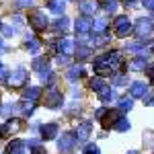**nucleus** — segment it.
Here are the masks:
<instances>
[{"instance_id":"1","label":"nucleus","mask_w":154,"mask_h":154,"mask_svg":"<svg viewBox=\"0 0 154 154\" xmlns=\"http://www.w3.org/2000/svg\"><path fill=\"white\" fill-rule=\"evenodd\" d=\"M121 64H123L121 54H119V51H109L105 56L95 58V72L99 74V78H101V76H113L115 70H117Z\"/></svg>"},{"instance_id":"2","label":"nucleus","mask_w":154,"mask_h":154,"mask_svg":"<svg viewBox=\"0 0 154 154\" xmlns=\"http://www.w3.org/2000/svg\"><path fill=\"white\" fill-rule=\"evenodd\" d=\"M27 80H29V72H27V68H23V66L14 68V70L6 76V84H8L11 88H21V86L27 84Z\"/></svg>"},{"instance_id":"3","label":"nucleus","mask_w":154,"mask_h":154,"mask_svg":"<svg viewBox=\"0 0 154 154\" xmlns=\"http://www.w3.org/2000/svg\"><path fill=\"white\" fill-rule=\"evenodd\" d=\"M29 27L35 31V33H41L49 27V19L43 11H33L29 14Z\"/></svg>"},{"instance_id":"4","label":"nucleus","mask_w":154,"mask_h":154,"mask_svg":"<svg viewBox=\"0 0 154 154\" xmlns=\"http://www.w3.org/2000/svg\"><path fill=\"white\" fill-rule=\"evenodd\" d=\"M113 27H115V35H117V37H128L130 33H134V23H131L125 14H119V17H115Z\"/></svg>"},{"instance_id":"5","label":"nucleus","mask_w":154,"mask_h":154,"mask_svg":"<svg viewBox=\"0 0 154 154\" xmlns=\"http://www.w3.org/2000/svg\"><path fill=\"white\" fill-rule=\"evenodd\" d=\"M62 105H64V97H62V93L51 84L48 91H45V107H48V109H60Z\"/></svg>"},{"instance_id":"6","label":"nucleus","mask_w":154,"mask_h":154,"mask_svg":"<svg viewBox=\"0 0 154 154\" xmlns=\"http://www.w3.org/2000/svg\"><path fill=\"white\" fill-rule=\"evenodd\" d=\"M154 31V23L150 19H138L136 21V27H134V35L140 37V39H146V37H150Z\"/></svg>"},{"instance_id":"7","label":"nucleus","mask_w":154,"mask_h":154,"mask_svg":"<svg viewBox=\"0 0 154 154\" xmlns=\"http://www.w3.org/2000/svg\"><path fill=\"white\" fill-rule=\"evenodd\" d=\"M78 144V140H76V136H74V131H66V134H62V138H60L58 142V150L62 154H68L74 150V146Z\"/></svg>"},{"instance_id":"8","label":"nucleus","mask_w":154,"mask_h":154,"mask_svg":"<svg viewBox=\"0 0 154 154\" xmlns=\"http://www.w3.org/2000/svg\"><path fill=\"white\" fill-rule=\"evenodd\" d=\"M78 8H80V12H82V17H95L97 12L101 11V2L99 0H80L78 2Z\"/></svg>"},{"instance_id":"9","label":"nucleus","mask_w":154,"mask_h":154,"mask_svg":"<svg viewBox=\"0 0 154 154\" xmlns=\"http://www.w3.org/2000/svg\"><path fill=\"white\" fill-rule=\"evenodd\" d=\"M148 93H150L148 91V82H144V80H136V82L130 84V97L131 99H144Z\"/></svg>"},{"instance_id":"10","label":"nucleus","mask_w":154,"mask_h":154,"mask_svg":"<svg viewBox=\"0 0 154 154\" xmlns=\"http://www.w3.org/2000/svg\"><path fill=\"white\" fill-rule=\"evenodd\" d=\"M56 48H58V51L62 56H68V58L72 54H76V45H74V41L70 37H62L60 41H56Z\"/></svg>"},{"instance_id":"11","label":"nucleus","mask_w":154,"mask_h":154,"mask_svg":"<svg viewBox=\"0 0 154 154\" xmlns=\"http://www.w3.org/2000/svg\"><path fill=\"white\" fill-rule=\"evenodd\" d=\"M74 31H76V35H86V33H91V31H93V21H91L88 17H78V19L74 21Z\"/></svg>"},{"instance_id":"12","label":"nucleus","mask_w":154,"mask_h":154,"mask_svg":"<svg viewBox=\"0 0 154 154\" xmlns=\"http://www.w3.org/2000/svg\"><path fill=\"white\" fill-rule=\"evenodd\" d=\"M91 131H93V123H91V121H82V123L74 130V136H76L78 142H86V138L91 136Z\"/></svg>"},{"instance_id":"13","label":"nucleus","mask_w":154,"mask_h":154,"mask_svg":"<svg viewBox=\"0 0 154 154\" xmlns=\"http://www.w3.org/2000/svg\"><path fill=\"white\" fill-rule=\"evenodd\" d=\"M39 131H41V138L45 142H49V140H54L58 136V123H45V125L39 128Z\"/></svg>"},{"instance_id":"14","label":"nucleus","mask_w":154,"mask_h":154,"mask_svg":"<svg viewBox=\"0 0 154 154\" xmlns=\"http://www.w3.org/2000/svg\"><path fill=\"white\" fill-rule=\"evenodd\" d=\"M128 68H130V70H134V72L146 70V68H148V56H138V58H134L130 64H128Z\"/></svg>"},{"instance_id":"15","label":"nucleus","mask_w":154,"mask_h":154,"mask_svg":"<svg viewBox=\"0 0 154 154\" xmlns=\"http://www.w3.org/2000/svg\"><path fill=\"white\" fill-rule=\"evenodd\" d=\"M97 97H99V101H101V103H111V101H115V88H111V86H103V88H101V91H99V93H97Z\"/></svg>"},{"instance_id":"16","label":"nucleus","mask_w":154,"mask_h":154,"mask_svg":"<svg viewBox=\"0 0 154 154\" xmlns=\"http://www.w3.org/2000/svg\"><path fill=\"white\" fill-rule=\"evenodd\" d=\"M82 74H84V68L80 64H72V66H68V70H66V78L70 82H74V80L82 78Z\"/></svg>"},{"instance_id":"17","label":"nucleus","mask_w":154,"mask_h":154,"mask_svg":"<svg viewBox=\"0 0 154 154\" xmlns=\"http://www.w3.org/2000/svg\"><path fill=\"white\" fill-rule=\"evenodd\" d=\"M111 128H113L115 131H128V130H130V119L123 117V115H115Z\"/></svg>"},{"instance_id":"18","label":"nucleus","mask_w":154,"mask_h":154,"mask_svg":"<svg viewBox=\"0 0 154 154\" xmlns=\"http://www.w3.org/2000/svg\"><path fill=\"white\" fill-rule=\"evenodd\" d=\"M23 97H25V101H33V103H37L39 97H41V88H39V86H27L25 93H23Z\"/></svg>"},{"instance_id":"19","label":"nucleus","mask_w":154,"mask_h":154,"mask_svg":"<svg viewBox=\"0 0 154 154\" xmlns=\"http://www.w3.org/2000/svg\"><path fill=\"white\" fill-rule=\"evenodd\" d=\"M6 152L8 154H27V146H25L23 140H12L8 144V150Z\"/></svg>"},{"instance_id":"20","label":"nucleus","mask_w":154,"mask_h":154,"mask_svg":"<svg viewBox=\"0 0 154 154\" xmlns=\"http://www.w3.org/2000/svg\"><path fill=\"white\" fill-rule=\"evenodd\" d=\"M107 25H109V21H107L105 17H103V19H95V21H93V33H95V35H105Z\"/></svg>"},{"instance_id":"21","label":"nucleus","mask_w":154,"mask_h":154,"mask_svg":"<svg viewBox=\"0 0 154 154\" xmlns=\"http://www.w3.org/2000/svg\"><path fill=\"white\" fill-rule=\"evenodd\" d=\"M68 29H70V19L68 17H60L58 21L54 23V31L56 33H66Z\"/></svg>"},{"instance_id":"22","label":"nucleus","mask_w":154,"mask_h":154,"mask_svg":"<svg viewBox=\"0 0 154 154\" xmlns=\"http://www.w3.org/2000/svg\"><path fill=\"white\" fill-rule=\"evenodd\" d=\"M31 68L41 74V72L49 70V60L48 58H35V60H33V64H31Z\"/></svg>"},{"instance_id":"23","label":"nucleus","mask_w":154,"mask_h":154,"mask_svg":"<svg viewBox=\"0 0 154 154\" xmlns=\"http://www.w3.org/2000/svg\"><path fill=\"white\" fill-rule=\"evenodd\" d=\"M48 8L56 14H62L66 8V0H48Z\"/></svg>"},{"instance_id":"24","label":"nucleus","mask_w":154,"mask_h":154,"mask_svg":"<svg viewBox=\"0 0 154 154\" xmlns=\"http://www.w3.org/2000/svg\"><path fill=\"white\" fill-rule=\"evenodd\" d=\"M25 41H27V49H29L31 54H35V51L41 49V41H39L35 35H27V37H25Z\"/></svg>"},{"instance_id":"25","label":"nucleus","mask_w":154,"mask_h":154,"mask_svg":"<svg viewBox=\"0 0 154 154\" xmlns=\"http://www.w3.org/2000/svg\"><path fill=\"white\" fill-rule=\"evenodd\" d=\"M146 48H148V41H134L130 45H125V49L131 51V54H144Z\"/></svg>"},{"instance_id":"26","label":"nucleus","mask_w":154,"mask_h":154,"mask_svg":"<svg viewBox=\"0 0 154 154\" xmlns=\"http://www.w3.org/2000/svg\"><path fill=\"white\" fill-rule=\"evenodd\" d=\"M76 56H78V60H88L93 56V49H91V45H86V43H78Z\"/></svg>"},{"instance_id":"27","label":"nucleus","mask_w":154,"mask_h":154,"mask_svg":"<svg viewBox=\"0 0 154 154\" xmlns=\"http://www.w3.org/2000/svg\"><path fill=\"white\" fill-rule=\"evenodd\" d=\"M131 107H134V99H131V97H123V99H119V111H121V113H128Z\"/></svg>"},{"instance_id":"28","label":"nucleus","mask_w":154,"mask_h":154,"mask_svg":"<svg viewBox=\"0 0 154 154\" xmlns=\"http://www.w3.org/2000/svg\"><path fill=\"white\" fill-rule=\"evenodd\" d=\"M128 74H123V72H115L113 74V86H125L128 84Z\"/></svg>"},{"instance_id":"29","label":"nucleus","mask_w":154,"mask_h":154,"mask_svg":"<svg viewBox=\"0 0 154 154\" xmlns=\"http://www.w3.org/2000/svg\"><path fill=\"white\" fill-rule=\"evenodd\" d=\"M19 105H21V111H23L25 117L33 115V111H35V103H33V101H23V103H19Z\"/></svg>"},{"instance_id":"30","label":"nucleus","mask_w":154,"mask_h":154,"mask_svg":"<svg viewBox=\"0 0 154 154\" xmlns=\"http://www.w3.org/2000/svg\"><path fill=\"white\" fill-rule=\"evenodd\" d=\"M25 146H27V148H31V150H33V154H41V152H43V150H41L39 140H35V138H33V140H27V142H25Z\"/></svg>"},{"instance_id":"31","label":"nucleus","mask_w":154,"mask_h":154,"mask_svg":"<svg viewBox=\"0 0 154 154\" xmlns=\"http://www.w3.org/2000/svg\"><path fill=\"white\" fill-rule=\"evenodd\" d=\"M17 109H21L19 103H8V105L2 107V113H4V115H8V117H12V113H17Z\"/></svg>"},{"instance_id":"32","label":"nucleus","mask_w":154,"mask_h":154,"mask_svg":"<svg viewBox=\"0 0 154 154\" xmlns=\"http://www.w3.org/2000/svg\"><path fill=\"white\" fill-rule=\"evenodd\" d=\"M39 78H41V82H45V84L51 86V84H54V72H51V70L41 72V74H39Z\"/></svg>"},{"instance_id":"33","label":"nucleus","mask_w":154,"mask_h":154,"mask_svg":"<svg viewBox=\"0 0 154 154\" xmlns=\"http://www.w3.org/2000/svg\"><path fill=\"white\" fill-rule=\"evenodd\" d=\"M6 125H8V131H19L21 130V128H23V123H21V119H8V123H6Z\"/></svg>"},{"instance_id":"34","label":"nucleus","mask_w":154,"mask_h":154,"mask_svg":"<svg viewBox=\"0 0 154 154\" xmlns=\"http://www.w3.org/2000/svg\"><path fill=\"white\" fill-rule=\"evenodd\" d=\"M105 43H109V35H95L93 37V45H105Z\"/></svg>"},{"instance_id":"35","label":"nucleus","mask_w":154,"mask_h":154,"mask_svg":"<svg viewBox=\"0 0 154 154\" xmlns=\"http://www.w3.org/2000/svg\"><path fill=\"white\" fill-rule=\"evenodd\" d=\"M82 154H101V148H99L97 144H86Z\"/></svg>"},{"instance_id":"36","label":"nucleus","mask_w":154,"mask_h":154,"mask_svg":"<svg viewBox=\"0 0 154 154\" xmlns=\"http://www.w3.org/2000/svg\"><path fill=\"white\" fill-rule=\"evenodd\" d=\"M91 86H93V91H97V93H99V91H101V88L105 86V82H103L101 78H95V80L91 82Z\"/></svg>"},{"instance_id":"37","label":"nucleus","mask_w":154,"mask_h":154,"mask_svg":"<svg viewBox=\"0 0 154 154\" xmlns=\"http://www.w3.org/2000/svg\"><path fill=\"white\" fill-rule=\"evenodd\" d=\"M56 62H58L60 66H68V64H70V58H68V56H62V54H58Z\"/></svg>"},{"instance_id":"38","label":"nucleus","mask_w":154,"mask_h":154,"mask_svg":"<svg viewBox=\"0 0 154 154\" xmlns=\"http://www.w3.org/2000/svg\"><path fill=\"white\" fill-rule=\"evenodd\" d=\"M17 2H19V6H21V8H29V6H33V4H35L37 0H17Z\"/></svg>"},{"instance_id":"39","label":"nucleus","mask_w":154,"mask_h":154,"mask_svg":"<svg viewBox=\"0 0 154 154\" xmlns=\"http://www.w3.org/2000/svg\"><path fill=\"white\" fill-rule=\"evenodd\" d=\"M115 8H117V2H115V0H109V2H105V11H107V12H113Z\"/></svg>"},{"instance_id":"40","label":"nucleus","mask_w":154,"mask_h":154,"mask_svg":"<svg viewBox=\"0 0 154 154\" xmlns=\"http://www.w3.org/2000/svg\"><path fill=\"white\" fill-rule=\"evenodd\" d=\"M152 103H154V93H152V91H150L148 95L144 97V105H152Z\"/></svg>"},{"instance_id":"41","label":"nucleus","mask_w":154,"mask_h":154,"mask_svg":"<svg viewBox=\"0 0 154 154\" xmlns=\"http://www.w3.org/2000/svg\"><path fill=\"white\" fill-rule=\"evenodd\" d=\"M6 76H8V70H6V66H4V64L0 62V80H4Z\"/></svg>"},{"instance_id":"42","label":"nucleus","mask_w":154,"mask_h":154,"mask_svg":"<svg viewBox=\"0 0 154 154\" xmlns=\"http://www.w3.org/2000/svg\"><path fill=\"white\" fill-rule=\"evenodd\" d=\"M142 4L146 11H154V0H142Z\"/></svg>"},{"instance_id":"43","label":"nucleus","mask_w":154,"mask_h":154,"mask_svg":"<svg viewBox=\"0 0 154 154\" xmlns=\"http://www.w3.org/2000/svg\"><path fill=\"white\" fill-rule=\"evenodd\" d=\"M2 33H4L6 37H11V35H14V29H12V27H6V25H4V27H2Z\"/></svg>"},{"instance_id":"44","label":"nucleus","mask_w":154,"mask_h":154,"mask_svg":"<svg viewBox=\"0 0 154 154\" xmlns=\"http://www.w3.org/2000/svg\"><path fill=\"white\" fill-rule=\"evenodd\" d=\"M6 134H8V125L6 123H0V138H4Z\"/></svg>"},{"instance_id":"45","label":"nucleus","mask_w":154,"mask_h":154,"mask_svg":"<svg viewBox=\"0 0 154 154\" xmlns=\"http://www.w3.org/2000/svg\"><path fill=\"white\" fill-rule=\"evenodd\" d=\"M121 4H123V6H134L136 0H121Z\"/></svg>"},{"instance_id":"46","label":"nucleus","mask_w":154,"mask_h":154,"mask_svg":"<svg viewBox=\"0 0 154 154\" xmlns=\"http://www.w3.org/2000/svg\"><path fill=\"white\" fill-rule=\"evenodd\" d=\"M2 51H6V45H4V43L0 41V54H2Z\"/></svg>"},{"instance_id":"47","label":"nucleus","mask_w":154,"mask_h":154,"mask_svg":"<svg viewBox=\"0 0 154 154\" xmlns=\"http://www.w3.org/2000/svg\"><path fill=\"white\" fill-rule=\"evenodd\" d=\"M125 154H140L138 150H130V152H125Z\"/></svg>"},{"instance_id":"48","label":"nucleus","mask_w":154,"mask_h":154,"mask_svg":"<svg viewBox=\"0 0 154 154\" xmlns=\"http://www.w3.org/2000/svg\"><path fill=\"white\" fill-rule=\"evenodd\" d=\"M2 27H4V25H2V21H0V31H2Z\"/></svg>"},{"instance_id":"49","label":"nucleus","mask_w":154,"mask_h":154,"mask_svg":"<svg viewBox=\"0 0 154 154\" xmlns=\"http://www.w3.org/2000/svg\"><path fill=\"white\" fill-rule=\"evenodd\" d=\"M0 113H2V103H0Z\"/></svg>"},{"instance_id":"50","label":"nucleus","mask_w":154,"mask_h":154,"mask_svg":"<svg viewBox=\"0 0 154 154\" xmlns=\"http://www.w3.org/2000/svg\"><path fill=\"white\" fill-rule=\"evenodd\" d=\"M105 2H109V0H105Z\"/></svg>"}]
</instances>
